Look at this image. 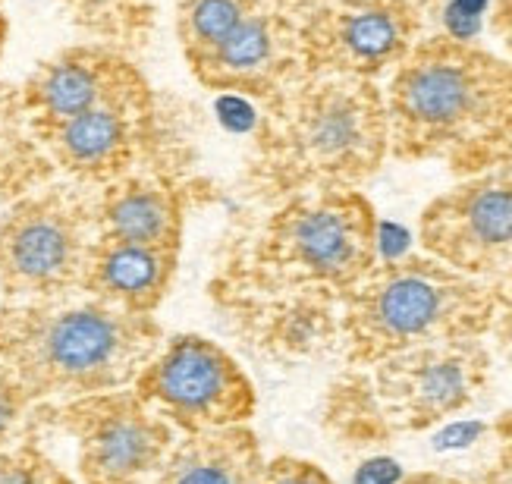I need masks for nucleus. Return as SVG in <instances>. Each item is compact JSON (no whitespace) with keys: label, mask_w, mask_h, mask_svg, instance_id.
I'll return each mask as SVG.
<instances>
[{"label":"nucleus","mask_w":512,"mask_h":484,"mask_svg":"<svg viewBox=\"0 0 512 484\" xmlns=\"http://www.w3.org/2000/svg\"><path fill=\"white\" fill-rule=\"evenodd\" d=\"M390 154L443 164L456 180L512 161V60L428 32L384 85Z\"/></svg>","instance_id":"nucleus-2"},{"label":"nucleus","mask_w":512,"mask_h":484,"mask_svg":"<svg viewBox=\"0 0 512 484\" xmlns=\"http://www.w3.org/2000/svg\"><path fill=\"white\" fill-rule=\"evenodd\" d=\"M7 35H10V19L0 13V57H4V48H7Z\"/></svg>","instance_id":"nucleus-28"},{"label":"nucleus","mask_w":512,"mask_h":484,"mask_svg":"<svg viewBox=\"0 0 512 484\" xmlns=\"http://www.w3.org/2000/svg\"><path fill=\"white\" fill-rule=\"evenodd\" d=\"M0 7H4V0H0Z\"/></svg>","instance_id":"nucleus-29"},{"label":"nucleus","mask_w":512,"mask_h":484,"mask_svg":"<svg viewBox=\"0 0 512 484\" xmlns=\"http://www.w3.org/2000/svg\"><path fill=\"white\" fill-rule=\"evenodd\" d=\"M497 321L494 283L425 255L377 261L343 302L346 365H371L418 346L481 340Z\"/></svg>","instance_id":"nucleus-5"},{"label":"nucleus","mask_w":512,"mask_h":484,"mask_svg":"<svg viewBox=\"0 0 512 484\" xmlns=\"http://www.w3.org/2000/svg\"><path fill=\"white\" fill-rule=\"evenodd\" d=\"M330 4H337V0H280L277 10H283L286 16H293L296 22H302L311 13H318V10H324Z\"/></svg>","instance_id":"nucleus-25"},{"label":"nucleus","mask_w":512,"mask_h":484,"mask_svg":"<svg viewBox=\"0 0 512 484\" xmlns=\"http://www.w3.org/2000/svg\"><path fill=\"white\" fill-rule=\"evenodd\" d=\"M35 415V400L16 378L10 365L0 362V450L16 447L19 440H26V428Z\"/></svg>","instance_id":"nucleus-21"},{"label":"nucleus","mask_w":512,"mask_h":484,"mask_svg":"<svg viewBox=\"0 0 512 484\" xmlns=\"http://www.w3.org/2000/svg\"><path fill=\"white\" fill-rule=\"evenodd\" d=\"M54 167L35 142L16 88L0 85V195L19 198L54 180Z\"/></svg>","instance_id":"nucleus-17"},{"label":"nucleus","mask_w":512,"mask_h":484,"mask_svg":"<svg viewBox=\"0 0 512 484\" xmlns=\"http://www.w3.org/2000/svg\"><path fill=\"white\" fill-rule=\"evenodd\" d=\"M390 158L381 82L305 76L261 107L242 189L267 208L327 189H362Z\"/></svg>","instance_id":"nucleus-3"},{"label":"nucleus","mask_w":512,"mask_h":484,"mask_svg":"<svg viewBox=\"0 0 512 484\" xmlns=\"http://www.w3.org/2000/svg\"><path fill=\"white\" fill-rule=\"evenodd\" d=\"M192 202L195 183H189V176L139 167L98 189V230L120 242L183 249Z\"/></svg>","instance_id":"nucleus-14"},{"label":"nucleus","mask_w":512,"mask_h":484,"mask_svg":"<svg viewBox=\"0 0 512 484\" xmlns=\"http://www.w3.org/2000/svg\"><path fill=\"white\" fill-rule=\"evenodd\" d=\"M44 415L76 440L82 484H151L176 444V428L132 387L54 403Z\"/></svg>","instance_id":"nucleus-9"},{"label":"nucleus","mask_w":512,"mask_h":484,"mask_svg":"<svg viewBox=\"0 0 512 484\" xmlns=\"http://www.w3.org/2000/svg\"><path fill=\"white\" fill-rule=\"evenodd\" d=\"M164 343L154 315H136L92 293L0 305V362L35 403L132 387Z\"/></svg>","instance_id":"nucleus-4"},{"label":"nucleus","mask_w":512,"mask_h":484,"mask_svg":"<svg viewBox=\"0 0 512 484\" xmlns=\"http://www.w3.org/2000/svg\"><path fill=\"white\" fill-rule=\"evenodd\" d=\"M491 32L503 41V48L512 60V0H494L491 7Z\"/></svg>","instance_id":"nucleus-24"},{"label":"nucleus","mask_w":512,"mask_h":484,"mask_svg":"<svg viewBox=\"0 0 512 484\" xmlns=\"http://www.w3.org/2000/svg\"><path fill=\"white\" fill-rule=\"evenodd\" d=\"M132 390L183 434L249 425L258 409L255 384L242 365L220 343L198 334L164 340Z\"/></svg>","instance_id":"nucleus-8"},{"label":"nucleus","mask_w":512,"mask_h":484,"mask_svg":"<svg viewBox=\"0 0 512 484\" xmlns=\"http://www.w3.org/2000/svg\"><path fill=\"white\" fill-rule=\"evenodd\" d=\"M267 459L249 425L183 434L151 484H258Z\"/></svg>","instance_id":"nucleus-16"},{"label":"nucleus","mask_w":512,"mask_h":484,"mask_svg":"<svg viewBox=\"0 0 512 484\" xmlns=\"http://www.w3.org/2000/svg\"><path fill=\"white\" fill-rule=\"evenodd\" d=\"M258 484H333V478L318 466L299 456H274L264 466Z\"/></svg>","instance_id":"nucleus-22"},{"label":"nucleus","mask_w":512,"mask_h":484,"mask_svg":"<svg viewBox=\"0 0 512 484\" xmlns=\"http://www.w3.org/2000/svg\"><path fill=\"white\" fill-rule=\"evenodd\" d=\"M0 484H76L35 440L0 450Z\"/></svg>","instance_id":"nucleus-20"},{"label":"nucleus","mask_w":512,"mask_h":484,"mask_svg":"<svg viewBox=\"0 0 512 484\" xmlns=\"http://www.w3.org/2000/svg\"><path fill=\"white\" fill-rule=\"evenodd\" d=\"M494 293H497V321H494V330L506 340V346L512 349V264H509L506 274L500 280H494Z\"/></svg>","instance_id":"nucleus-23"},{"label":"nucleus","mask_w":512,"mask_h":484,"mask_svg":"<svg viewBox=\"0 0 512 484\" xmlns=\"http://www.w3.org/2000/svg\"><path fill=\"white\" fill-rule=\"evenodd\" d=\"M189 70L211 92L249 95L261 104L274 101L289 85L305 79L299 22L267 0H258L246 19Z\"/></svg>","instance_id":"nucleus-13"},{"label":"nucleus","mask_w":512,"mask_h":484,"mask_svg":"<svg viewBox=\"0 0 512 484\" xmlns=\"http://www.w3.org/2000/svg\"><path fill=\"white\" fill-rule=\"evenodd\" d=\"M396 484H472V481L447 475V472H415V475H406L403 481H396Z\"/></svg>","instance_id":"nucleus-26"},{"label":"nucleus","mask_w":512,"mask_h":484,"mask_svg":"<svg viewBox=\"0 0 512 484\" xmlns=\"http://www.w3.org/2000/svg\"><path fill=\"white\" fill-rule=\"evenodd\" d=\"M98 189L73 180L44 183L0 214L4 302L54 299L82 290L98 242Z\"/></svg>","instance_id":"nucleus-7"},{"label":"nucleus","mask_w":512,"mask_h":484,"mask_svg":"<svg viewBox=\"0 0 512 484\" xmlns=\"http://www.w3.org/2000/svg\"><path fill=\"white\" fill-rule=\"evenodd\" d=\"M176 271H180V249L139 246L98 236L82 290L110 305H120L136 315H154L170 296Z\"/></svg>","instance_id":"nucleus-15"},{"label":"nucleus","mask_w":512,"mask_h":484,"mask_svg":"<svg viewBox=\"0 0 512 484\" xmlns=\"http://www.w3.org/2000/svg\"><path fill=\"white\" fill-rule=\"evenodd\" d=\"M418 239L450 268L500 280L512 264V161L462 176L437 195L418 217Z\"/></svg>","instance_id":"nucleus-11"},{"label":"nucleus","mask_w":512,"mask_h":484,"mask_svg":"<svg viewBox=\"0 0 512 484\" xmlns=\"http://www.w3.org/2000/svg\"><path fill=\"white\" fill-rule=\"evenodd\" d=\"M258 0H176V41L186 63L208 57L224 41Z\"/></svg>","instance_id":"nucleus-19"},{"label":"nucleus","mask_w":512,"mask_h":484,"mask_svg":"<svg viewBox=\"0 0 512 484\" xmlns=\"http://www.w3.org/2000/svg\"><path fill=\"white\" fill-rule=\"evenodd\" d=\"M148 92H154V85L139 70V63L126 51L98 41L60 48L16 85L19 107L32 129L63 123L110 101L142 98Z\"/></svg>","instance_id":"nucleus-12"},{"label":"nucleus","mask_w":512,"mask_h":484,"mask_svg":"<svg viewBox=\"0 0 512 484\" xmlns=\"http://www.w3.org/2000/svg\"><path fill=\"white\" fill-rule=\"evenodd\" d=\"M57 7L88 38L126 54L145 48L158 26L154 0H57Z\"/></svg>","instance_id":"nucleus-18"},{"label":"nucleus","mask_w":512,"mask_h":484,"mask_svg":"<svg viewBox=\"0 0 512 484\" xmlns=\"http://www.w3.org/2000/svg\"><path fill=\"white\" fill-rule=\"evenodd\" d=\"M487 381L491 352L481 340L418 346L371 365H349L327 390L324 428L346 447L387 444L469 409Z\"/></svg>","instance_id":"nucleus-6"},{"label":"nucleus","mask_w":512,"mask_h":484,"mask_svg":"<svg viewBox=\"0 0 512 484\" xmlns=\"http://www.w3.org/2000/svg\"><path fill=\"white\" fill-rule=\"evenodd\" d=\"M377 264V214L359 189L283 198L220 239L208 296L233 334L271 359L340 346L346 296Z\"/></svg>","instance_id":"nucleus-1"},{"label":"nucleus","mask_w":512,"mask_h":484,"mask_svg":"<svg viewBox=\"0 0 512 484\" xmlns=\"http://www.w3.org/2000/svg\"><path fill=\"white\" fill-rule=\"evenodd\" d=\"M434 0H337L299 22L305 76L381 82L428 35Z\"/></svg>","instance_id":"nucleus-10"},{"label":"nucleus","mask_w":512,"mask_h":484,"mask_svg":"<svg viewBox=\"0 0 512 484\" xmlns=\"http://www.w3.org/2000/svg\"><path fill=\"white\" fill-rule=\"evenodd\" d=\"M484 484H512V466H500Z\"/></svg>","instance_id":"nucleus-27"}]
</instances>
